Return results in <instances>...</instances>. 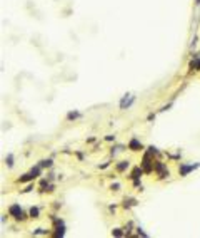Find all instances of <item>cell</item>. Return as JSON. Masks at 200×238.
I'll return each instance as SVG.
<instances>
[{"mask_svg":"<svg viewBox=\"0 0 200 238\" xmlns=\"http://www.w3.org/2000/svg\"><path fill=\"white\" fill-rule=\"evenodd\" d=\"M9 213L13 216V218H17V220L22 218V210H20L19 205H12V206L9 208Z\"/></svg>","mask_w":200,"mask_h":238,"instance_id":"cell-1","label":"cell"},{"mask_svg":"<svg viewBox=\"0 0 200 238\" xmlns=\"http://www.w3.org/2000/svg\"><path fill=\"white\" fill-rule=\"evenodd\" d=\"M153 168H155L157 171H159V173H160V178H165V176H169V169H165V166H163L162 163H159V161H157V163L153 164Z\"/></svg>","mask_w":200,"mask_h":238,"instance_id":"cell-2","label":"cell"},{"mask_svg":"<svg viewBox=\"0 0 200 238\" xmlns=\"http://www.w3.org/2000/svg\"><path fill=\"white\" fill-rule=\"evenodd\" d=\"M140 148H142V144H138V141H137V139H132V141H130V149H133V151H138Z\"/></svg>","mask_w":200,"mask_h":238,"instance_id":"cell-3","label":"cell"},{"mask_svg":"<svg viewBox=\"0 0 200 238\" xmlns=\"http://www.w3.org/2000/svg\"><path fill=\"white\" fill-rule=\"evenodd\" d=\"M193 168H197V166H182V168H180V174H187V173L192 171Z\"/></svg>","mask_w":200,"mask_h":238,"instance_id":"cell-4","label":"cell"},{"mask_svg":"<svg viewBox=\"0 0 200 238\" xmlns=\"http://www.w3.org/2000/svg\"><path fill=\"white\" fill-rule=\"evenodd\" d=\"M138 174H142V169H140V168H137V169H135V171L132 173V178L137 179V178H138Z\"/></svg>","mask_w":200,"mask_h":238,"instance_id":"cell-5","label":"cell"},{"mask_svg":"<svg viewBox=\"0 0 200 238\" xmlns=\"http://www.w3.org/2000/svg\"><path fill=\"white\" fill-rule=\"evenodd\" d=\"M30 215H32L33 218H37V215H38V208H32V210H30Z\"/></svg>","mask_w":200,"mask_h":238,"instance_id":"cell-6","label":"cell"},{"mask_svg":"<svg viewBox=\"0 0 200 238\" xmlns=\"http://www.w3.org/2000/svg\"><path fill=\"white\" fill-rule=\"evenodd\" d=\"M50 164H52V161H50V159H47V161H42V164H40V166H50Z\"/></svg>","mask_w":200,"mask_h":238,"instance_id":"cell-7","label":"cell"},{"mask_svg":"<svg viewBox=\"0 0 200 238\" xmlns=\"http://www.w3.org/2000/svg\"><path fill=\"white\" fill-rule=\"evenodd\" d=\"M127 166H128V163H122V164H120V166H118V169H120V171H122V169H125V168H127Z\"/></svg>","mask_w":200,"mask_h":238,"instance_id":"cell-8","label":"cell"}]
</instances>
